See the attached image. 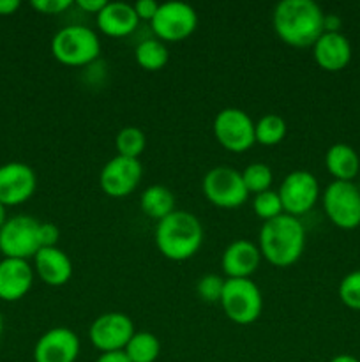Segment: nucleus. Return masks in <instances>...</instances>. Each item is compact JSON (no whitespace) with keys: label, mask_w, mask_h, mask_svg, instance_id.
Returning a JSON list of instances; mask_svg holds the SVG:
<instances>
[{"label":"nucleus","mask_w":360,"mask_h":362,"mask_svg":"<svg viewBox=\"0 0 360 362\" xmlns=\"http://www.w3.org/2000/svg\"><path fill=\"white\" fill-rule=\"evenodd\" d=\"M325 13L314 0H281L272 14L274 30L286 45L313 46L323 34Z\"/></svg>","instance_id":"f257e3e1"},{"label":"nucleus","mask_w":360,"mask_h":362,"mask_svg":"<svg viewBox=\"0 0 360 362\" xmlns=\"http://www.w3.org/2000/svg\"><path fill=\"white\" fill-rule=\"evenodd\" d=\"M261 258L275 267H289L295 264L306 247V228L299 218L281 214L265 221L258 235Z\"/></svg>","instance_id":"f03ea898"},{"label":"nucleus","mask_w":360,"mask_h":362,"mask_svg":"<svg viewBox=\"0 0 360 362\" xmlns=\"http://www.w3.org/2000/svg\"><path fill=\"white\" fill-rule=\"evenodd\" d=\"M203 243V226L189 211H173L155 226V244L168 260L193 258Z\"/></svg>","instance_id":"7ed1b4c3"},{"label":"nucleus","mask_w":360,"mask_h":362,"mask_svg":"<svg viewBox=\"0 0 360 362\" xmlns=\"http://www.w3.org/2000/svg\"><path fill=\"white\" fill-rule=\"evenodd\" d=\"M52 52L53 57L66 66H87L101 53V41L92 28L69 25L53 35Z\"/></svg>","instance_id":"20e7f679"},{"label":"nucleus","mask_w":360,"mask_h":362,"mask_svg":"<svg viewBox=\"0 0 360 362\" xmlns=\"http://www.w3.org/2000/svg\"><path fill=\"white\" fill-rule=\"evenodd\" d=\"M219 304L229 320L239 325H249L256 322L263 311V296L249 278H229L224 281Z\"/></svg>","instance_id":"39448f33"},{"label":"nucleus","mask_w":360,"mask_h":362,"mask_svg":"<svg viewBox=\"0 0 360 362\" xmlns=\"http://www.w3.org/2000/svg\"><path fill=\"white\" fill-rule=\"evenodd\" d=\"M205 198L215 207L235 209L246 204L249 191L244 184L242 173L236 172L233 166H214L208 170L201 182Z\"/></svg>","instance_id":"423d86ee"},{"label":"nucleus","mask_w":360,"mask_h":362,"mask_svg":"<svg viewBox=\"0 0 360 362\" xmlns=\"http://www.w3.org/2000/svg\"><path fill=\"white\" fill-rule=\"evenodd\" d=\"M323 209L337 228L355 230L360 226V189L356 184L334 180L323 191Z\"/></svg>","instance_id":"0eeeda50"},{"label":"nucleus","mask_w":360,"mask_h":362,"mask_svg":"<svg viewBox=\"0 0 360 362\" xmlns=\"http://www.w3.org/2000/svg\"><path fill=\"white\" fill-rule=\"evenodd\" d=\"M39 226L41 221L32 216H14L7 219L0 228V253L4 258H34L41 250Z\"/></svg>","instance_id":"6e6552de"},{"label":"nucleus","mask_w":360,"mask_h":362,"mask_svg":"<svg viewBox=\"0 0 360 362\" xmlns=\"http://www.w3.org/2000/svg\"><path fill=\"white\" fill-rule=\"evenodd\" d=\"M214 136L219 145L232 152H244L256 144L254 138V122L240 108L221 110L214 119Z\"/></svg>","instance_id":"1a4fd4ad"},{"label":"nucleus","mask_w":360,"mask_h":362,"mask_svg":"<svg viewBox=\"0 0 360 362\" xmlns=\"http://www.w3.org/2000/svg\"><path fill=\"white\" fill-rule=\"evenodd\" d=\"M277 193L284 214L300 218L309 212L320 198V184L307 170H293L282 179Z\"/></svg>","instance_id":"9d476101"},{"label":"nucleus","mask_w":360,"mask_h":362,"mask_svg":"<svg viewBox=\"0 0 360 362\" xmlns=\"http://www.w3.org/2000/svg\"><path fill=\"white\" fill-rule=\"evenodd\" d=\"M150 23L162 41H182L196 30L198 14L191 4L169 0L159 4L157 13Z\"/></svg>","instance_id":"9b49d317"},{"label":"nucleus","mask_w":360,"mask_h":362,"mask_svg":"<svg viewBox=\"0 0 360 362\" xmlns=\"http://www.w3.org/2000/svg\"><path fill=\"white\" fill-rule=\"evenodd\" d=\"M134 332H136L134 324L127 315L109 311L92 322L90 329H88V339L102 354L120 352L126 349Z\"/></svg>","instance_id":"f8f14e48"},{"label":"nucleus","mask_w":360,"mask_h":362,"mask_svg":"<svg viewBox=\"0 0 360 362\" xmlns=\"http://www.w3.org/2000/svg\"><path fill=\"white\" fill-rule=\"evenodd\" d=\"M143 168L140 159L115 156L101 170L99 184L108 197L124 198L133 193L140 184Z\"/></svg>","instance_id":"ddd939ff"},{"label":"nucleus","mask_w":360,"mask_h":362,"mask_svg":"<svg viewBox=\"0 0 360 362\" xmlns=\"http://www.w3.org/2000/svg\"><path fill=\"white\" fill-rule=\"evenodd\" d=\"M37 187V177L28 165L11 161L0 166V204L6 207L21 205L32 198Z\"/></svg>","instance_id":"4468645a"},{"label":"nucleus","mask_w":360,"mask_h":362,"mask_svg":"<svg viewBox=\"0 0 360 362\" xmlns=\"http://www.w3.org/2000/svg\"><path fill=\"white\" fill-rule=\"evenodd\" d=\"M80 356V338L67 327H53L37 339L34 362H76Z\"/></svg>","instance_id":"2eb2a0df"},{"label":"nucleus","mask_w":360,"mask_h":362,"mask_svg":"<svg viewBox=\"0 0 360 362\" xmlns=\"http://www.w3.org/2000/svg\"><path fill=\"white\" fill-rule=\"evenodd\" d=\"M34 283V269L21 258L0 260V299L6 303L20 300L30 292Z\"/></svg>","instance_id":"dca6fc26"},{"label":"nucleus","mask_w":360,"mask_h":362,"mask_svg":"<svg viewBox=\"0 0 360 362\" xmlns=\"http://www.w3.org/2000/svg\"><path fill=\"white\" fill-rule=\"evenodd\" d=\"M261 253L260 247L247 239L233 240L228 244L221 257L222 272L229 278L246 279L256 272L260 267Z\"/></svg>","instance_id":"f3484780"},{"label":"nucleus","mask_w":360,"mask_h":362,"mask_svg":"<svg viewBox=\"0 0 360 362\" xmlns=\"http://www.w3.org/2000/svg\"><path fill=\"white\" fill-rule=\"evenodd\" d=\"M313 55L325 71H341L352 60V42L342 32H323L313 45Z\"/></svg>","instance_id":"a211bd4d"},{"label":"nucleus","mask_w":360,"mask_h":362,"mask_svg":"<svg viewBox=\"0 0 360 362\" xmlns=\"http://www.w3.org/2000/svg\"><path fill=\"white\" fill-rule=\"evenodd\" d=\"M34 267L42 283L64 286L73 276V262L60 247H41L34 257Z\"/></svg>","instance_id":"6ab92c4d"},{"label":"nucleus","mask_w":360,"mask_h":362,"mask_svg":"<svg viewBox=\"0 0 360 362\" xmlns=\"http://www.w3.org/2000/svg\"><path fill=\"white\" fill-rule=\"evenodd\" d=\"M136 11L133 4L127 2H106L101 13L97 14V25L106 35L112 37H124L134 32L138 27Z\"/></svg>","instance_id":"aec40b11"},{"label":"nucleus","mask_w":360,"mask_h":362,"mask_svg":"<svg viewBox=\"0 0 360 362\" xmlns=\"http://www.w3.org/2000/svg\"><path fill=\"white\" fill-rule=\"evenodd\" d=\"M325 166L334 180L353 182L360 172V158L353 147L346 144H334L325 154Z\"/></svg>","instance_id":"412c9836"},{"label":"nucleus","mask_w":360,"mask_h":362,"mask_svg":"<svg viewBox=\"0 0 360 362\" xmlns=\"http://www.w3.org/2000/svg\"><path fill=\"white\" fill-rule=\"evenodd\" d=\"M140 207L147 218L157 219L159 223L175 211V197H173L168 187L161 186V184H154V186H148L141 193Z\"/></svg>","instance_id":"4be33fe9"},{"label":"nucleus","mask_w":360,"mask_h":362,"mask_svg":"<svg viewBox=\"0 0 360 362\" xmlns=\"http://www.w3.org/2000/svg\"><path fill=\"white\" fill-rule=\"evenodd\" d=\"M124 354L129 357L131 362H155L161 354V343H159L157 336H154L152 332H134L133 338L124 349Z\"/></svg>","instance_id":"5701e85b"},{"label":"nucleus","mask_w":360,"mask_h":362,"mask_svg":"<svg viewBox=\"0 0 360 362\" xmlns=\"http://www.w3.org/2000/svg\"><path fill=\"white\" fill-rule=\"evenodd\" d=\"M134 57H136V62L143 69L157 71L166 66L169 59V52L164 42L159 41V39H145L138 45Z\"/></svg>","instance_id":"b1692460"},{"label":"nucleus","mask_w":360,"mask_h":362,"mask_svg":"<svg viewBox=\"0 0 360 362\" xmlns=\"http://www.w3.org/2000/svg\"><path fill=\"white\" fill-rule=\"evenodd\" d=\"M286 129L288 127H286L282 117L275 115V113H267L258 122H254V138H256V144L272 147L284 140Z\"/></svg>","instance_id":"393cba45"},{"label":"nucleus","mask_w":360,"mask_h":362,"mask_svg":"<svg viewBox=\"0 0 360 362\" xmlns=\"http://www.w3.org/2000/svg\"><path fill=\"white\" fill-rule=\"evenodd\" d=\"M145 145H147L145 133L136 126L122 127L115 136L116 152H119V156H124V158L138 159L141 152L145 151Z\"/></svg>","instance_id":"a878e982"},{"label":"nucleus","mask_w":360,"mask_h":362,"mask_svg":"<svg viewBox=\"0 0 360 362\" xmlns=\"http://www.w3.org/2000/svg\"><path fill=\"white\" fill-rule=\"evenodd\" d=\"M240 173H242L247 191L254 194L268 191L274 182V173H272L270 166L265 165V163H251Z\"/></svg>","instance_id":"bb28decb"},{"label":"nucleus","mask_w":360,"mask_h":362,"mask_svg":"<svg viewBox=\"0 0 360 362\" xmlns=\"http://www.w3.org/2000/svg\"><path fill=\"white\" fill-rule=\"evenodd\" d=\"M253 211L256 212L258 218H261L263 221H270V219L284 214V211H282L281 198H279V193L277 191H272V189L254 194Z\"/></svg>","instance_id":"cd10ccee"},{"label":"nucleus","mask_w":360,"mask_h":362,"mask_svg":"<svg viewBox=\"0 0 360 362\" xmlns=\"http://www.w3.org/2000/svg\"><path fill=\"white\" fill-rule=\"evenodd\" d=\"M339 299L349 310L360 311V269L349 272L339 283Z\"/></svg>","instance_id":"c85d7f7f"},{"label":"nucleus","mask_w":360,"mask_h":362,"mask_svg":"<svg viewBox=\"0 0 360 362\" xmlns=\"http://www.w3.org/2000/svg\"><path fill=\"white\" fill-rule=\"evenodd\" d=\"M224 281L221 276L217 274H205L198 279L196 292L203 303H219L222 296V288H224Z\"/></svg>","instance_id":"c756f323"},{"label":"nucleus","mask_w":360,"mask_h":362,"mask_svg":"<svg viewBox=\"0 0 360 362\" xmlns=\"http://www.w3.org/2000/svg\"><path fill=\"white\" fill-rule=\"evenodd\" d=\"M30 6L42 14H60L73 6V0H32Z\"/></svg>","instance_id":"7c9ffc66"},{"label":"nucleus","mask_w":360,"mask_h":362,"mask_svg":"<svg viewBox=\"0 0 360 362\" xmlns=\"http://www.w3.org/2000/svg\"><path fill=\"white\" fill-rule=\"evenodd\" d=\"M60 239L59 226L53 223H41L39 226V240H41V247H55Z\"/></svg>","instance_id":"2f4dec72"},{"label":"nucleus","mask_w":360,"mask_h":362,"mask_svg":"<svg viewBox=\"0 0 360 362\" xmlns=\"http://www.w3.org/2000/svg\"><path fill=\"white\" fill-rule=\"evenodd\" d=\"M133 6H134V11H136L138 18H140V20H148V21L154 20L155 13H157L159 9V4L155 2V0H138V2L133 4Z\"/></svg>","instance_id":"473e14b6"},{"label":"nucleus","mask_w":360,"mask_h":362,"mask_svg":"<svg viewBox=\"0 0 360 362\" xmlns=\"http://www.w3.org/2000/svg\"><path fill=\"white\" fill-rule=\"evenodd\" d=\"M76 6L85 13H101L102 7L106 6V0H76Z\"/></svg>","instance_id":"72a5a7b5"},{"label":"nucleus","mask_w":360,"mask_h":362,"mask_svg":"<svg viewBox=\"0 0 360 362\" xmlns=\"http://www.w3.org/2000/svg\"><path fill=\"white\" fill-rule=\"evenodd\" d=\"M95 362H131L129 357L124 354V350L120 352H106L99 356V359Z\"/></svg>","instance_id":"f704fd0d"},{"label":"nucleus","mask_w":360,"mask_h":362,"mask_svg":"<svg viewBox=\"0 0 360 362\" xmlns=\"http://www.w3.org/2000/svg\"><path fill=\"white\" fill-rule=\"evenodd\" d=\"M20 0H0V16H9L20 9Z\"/></svg>","instance_id":"c9c22d12"},{"label":"nucleus","mask_w":360,"mask_h":362,"mask_svg":"<svg viewBox=\"0 0 360 362\" xmlns=\"http://www.w3.org/2000/svg\"><path fill=\"white\" fill-rule=\"evenodd\" d=\"M341 18L335 16V14H325L323 21V30L325 32H341Z\"/></svg>","instance_id":"e433bc0d"},{"label":"nucleus","mask_w":360,"mask_h":362,"mask_svg":"<svg viewBox=\"0 0 360 362\" xmlns=\"http://www.w3.org/2000/svg\"><path fill=\"white\" fill-rule=\"evenodd\" d=\"M330 362H360L356 357L349 356V354H339V356H335L334 359H330Z\"/></svg>","instance_id":"4c0bfd02"},{"label":"nucleus","mask_w":360,"mask_h":362,"mask_svg":"<svg viewBox=\"0 0 360 362\" xmlns=\"http://www.w3.org/2000/svg\"><path fill=\"white\" fill-rule=\"evenodd\" d=\"M7 221V216H6V205L0 204V228H2L4 225H6Z\"/></svg>","instance_id":"58836bf2"},{"label":"nucleus","mask_w":360,"mask_h":362,"mask_svg":"<svg viewBox=\"0 0 360 362\" xmlns=\"http://www.w3.org/2000/svg\"><path fill=\"white\" fill-rule=\"evenodd\" d=\"M2 332H4V318H2V313H0V338H2Z\"/></svg>","instance_id":"ea45409f"},{"label":"nucleus","mask_w":360,"mask_h":362,"mask_svg":"<svg viewBox=\"0 0 360 362\" xmlns=\"http://www.w3.org/2000/svg\"><path fill=\"white\" fill-rule=\"evenodd\" d=\"M356 186H359V189H360V182H359V184H356Z\"/></svg>","instance_id":"a19ab883"}]
</instances>
